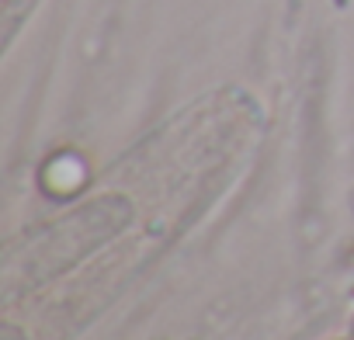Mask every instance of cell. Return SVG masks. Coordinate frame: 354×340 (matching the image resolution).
I'll list each match as a JSON object with an SVG mask.
<instances>
[{
  "label": "cell",
  "mask_w": 354,
  "mask_h": 340,
  "mask_svg": "<svg viewBox=\"0 0 354 340\" xmlns=\"http://www.w3.org/2000/svg\"><path fill=\"white\" fill-rule=\"evenodd\" d=\"M32 4H35V0H4V8H8V35L18 28L21 15H25V11H32Z\"/></svg>",
  "instance_id": "cell-1"
}]
</instances>
